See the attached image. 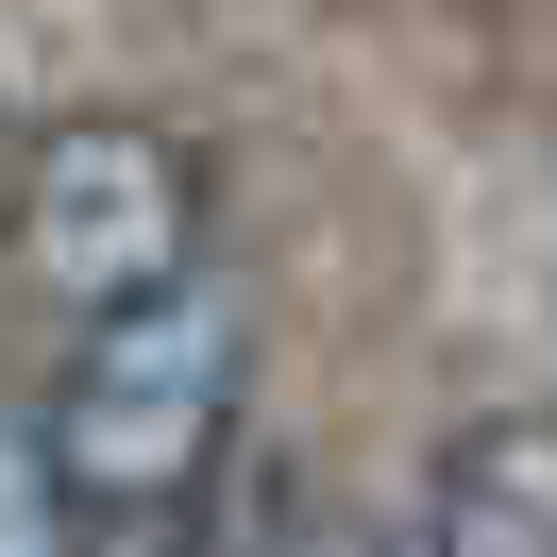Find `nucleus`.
Segmentation results:
<instances>
[{
	"label": "nucleus",
	"instance_id": "nucleus-1",
	"mask_svg": "<svg viewBox=\"0 0 557 557\" xmlns=\"http://www.w3.org/2000/svg\"><path fill=\"white\" fill-rule=\"evenodd\" d=\"M237 388H253V305L237 287H170L152 321H102L51 388V473L102 541H170L237 456Z\"/></svg>",
	"mask_w": 557,
	"mask_h": 557
},
{
	"label": "nucleus",
	"instance_id": "nucleus-2",
	"mask_svg": "<svg viewBox=\"0 0 557 557\" xmlns=\"http://www.w3.org/2000/svg\"><path fill=\"white\" fill-rule=\"evenodd\" d=\"M17 271L51 287V305L102 338V321H152L170 287H203V152L170 136V119H51L35 152H17Z\"/></svg>",
	"mask_w": 557,
	"mask_h": 557
},
{
	"label": "nucleus",
	"instance_id": "nucleus-3",
	"mask_svg": "<svg viewBox=\"0 0 557 557\" xmlns=\"http://www.w3.org/2000/svg\"><path fill=\"white\" fill-rule=\"evenodd\" d=\"M406 557H557V406H507L440 456Z\"/></svg>",
	"mask_w": 557,
	"mask_h": 557
},
{
	"label": "nucleus",
	"instance_id": "nucleus-4",
	"mask_svg": "<svg viewBox=\"0 0 557 557\" xmlns=\"http://www.w3.org/2000/svg\"><path fill=\"white\" fill-rule=\"evenodd\" d=\"M0 557H85V507L51 473V406H0Z\"/></svg>",
	"mask_w": 557,
	"mask_h": 557
}]
</instances>
